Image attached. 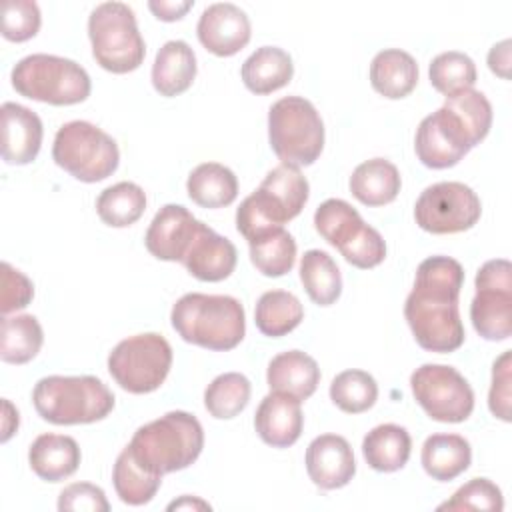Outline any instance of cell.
Segmentation results:
<instances>
[{
  "mask_svg": "<svg viewBox=\"0 0 512 512\" xmlns=\"http://www.w3.org/2000/svg\"><path fill=\"white\" fill-rule=\"evenodd\" d=\"M236 262V246L204 222L198 224V230L182 258V266L202 282H220L228 278L234 272Z\"/></svg>",
  "mask_w": 512,
  "mask_h": 512,
  "instance_id": "18",
  "label": "cell"
},
{
  "mask_svg": "<svg viewBox=\"0 0 512 512\" xmlns=\"http://www.w3.org/2000/svg\"><path fill=\"white\" fill-rule=\"evenodd\" d=\"M294 74L292 58L278 46L256 48L242 64L244 86L254 94H270L284 88Z\"/></svg>",
  "mask_w": 512,
  "mask_h": 512,
  "instance_id": "25",
  "label": "cell"
},
{
  "mask_svg": "<svg viewBox=\"0 0 512 512\" xmlns=\"http://www.w3.org/2000/svg\"><path fill=\"white\" fill-rule=\"evenodd\" d=\"M58 510H86V512H108L110 504L100 486L90 482L68 484L58 496Z\"/></svg>",
  "mask_w": 512,
  "mask_h": 512,
  "instance_id": "46",
  "label": "cell"
},
{
  "mask_svg": "<svg viewBox=\"0 0 512 512\" xmlns=\"http://www.w3.org/2000/svg\"><path fill=\"white\" fill-rule=\"evenodd\" d=\"M474 330L492 342L512 334V266L506 258H494L476 274V294L470 304Z\"/></svg>",
  "mask_w": 512,
  "mask_h": 512,
  "instance_id": "11",
  "label": "cell"
},
{
  "mask_svg": "<svg viewBox=\"0 0 512 512\" xmlns=\"http://www.w3.org/2000/svg\"><path fill=\"white\" fill-rule=\"evenodd\" d=\"M402 186L398 168L386 158H370L358 164L350 176L352 196L366 206L390 204Z\"/></svg>",
  "mask_w": 512,
  "mask_h": 512,
  "instance_id": "26",
  "label": "cell"
},
{
  "mask_svg": "<svg viewBox=\"0 0 512 512\" xmlns=\"http://www.w3.org/2000/svg\"><path fill=\"white\" fill-rule=\"evenodd\" d=\"M344 260L356 268L368 270L384 262L386 258V242L380 232L364 222V226L338 250Z\"/></svg>",
  "mask_w": 512,
  "mask_h": 512,
  "instance_id": "43",
  "label": "cell"
},
{
  "mask_svg": "<svg viewBox=\"0 0 512 512\" xmlns=\"http://www.w3.org/2000/svg\"><path fill=\"white\" fill-rule=\"evenodd\" d=\"M170 322L184 342L216 352L236 348L246 334L244 308L226 294H184L172 306Z\"/></svg>",
  "mask_w": 512,
  "mask_h": 512,
  "instance_id": "3",
  "label": "cell"
},
{
  "mask_svg": "<svg viewBox=\"0 0 512 512\" xmlns=\"http://www.w3.org/2000/svg\"><path fill=\"white\" fill-rule=\"evenodd\" d=\"M14 90L30 100L70 106L90 96L88 72L74 60L54 54H30L18 60L10 74Z\"/></svg>",
  "mask_w": 512,
  "mask_h": 512,
  "instance_id": "6",
  "label": "cell"
},
{
  "mask_svg": "<svg viewBox=\"0 0 512 512\" xmlns=\"http://www.w3.org/2000/svg\"><path fill=\"white\" fill-rule=\"evenodd\" d=\"M196 78V54L184 40H168L154 58L152 86L160 96L186 92Z\"/></svg>",
  "mask_w": 512,
  "mask_h": 512,
  "instance_id": "23",
  "label": "cell"
},
{
  "mask_svg": "<svg viewBox=\"0 0 512 512\" xmlns=\"http://www.w3.org/2000/svg\"><path fill=\"white\" fill-rule=\"evenodd\" d=\"M268 140L284 164L310 166L324 148V122L310 100L284 96L268 110Z\"/></svg>",
  "mask_w": 512,
  "mask_h": 512,
  "instance_id": "7",
  "label": "cell"
},
{
  "mask_svg": "<svg viewBox=\"0 0 512 512\" xmlns=\"http://www.w3.org/2000/svg\"><path fill=\"white\" fill-rule=\"evenodd\" d=\"M306 472L322 490L346 486L356 474L354 452L344 436L322 434L306 448Z\"/></svg>",
  "mask_w": 512,
  "mask_h": 512,
  "instance_id": "17",
  "label": "cell"
},
{
  "mask_svg": "<svg viewBox=\"0 0 512 512\" xmlns=\"http://www.w3.org/2000/svg\"><path fill=\"white\" fill-rule=\"evenodd\" d=\"M300 282L318 306L334 304L342 294V274L334 258L324 250H308L300 260Z\"/></svg>",
  "mask_w": 512,
  "mask_h": 512,
  "instance_id": "31",
  "label": "cell"
},
{
  "mask_svg": "<svg viewBox=\"0 0 512 512\" xmlns=\"http://www.w3.org/2000/svg\"><path fill=\"white\" fill-rule=\"evenodd\" d=\"M412 450V438L404 426L380 424L362 440V454L370 468L378 472H396L406 466Z\"/></svg>",
  "mask_w": 512,
  "mask_h": 512,
  "instance_id": "28",
  "label": "cell"
},
{
  "mask_svg": "<svg viewBox=\"0 0 512 512\" xmlns=\"http://www.w3.org/2000/svg\"><path fill=\"white\" fill-rule=\"evenodd\" d=\"M474 142L462 124V120L446 106L428 114L416 130L414 150L418 160L434 170L456 166L470 150Z\"/></svg>",
  "mask_w": 512,
  "mask_h": 512,
  "instance_id": "14",
  "label": "cell"
},
{
  "mask_svg": "<svg viewBox=\"0 0 512 512\" xmlns=\"http://www.w3.org/2000/svg\"><path fill=\"white\" fill-rule=\"evenodd\" d=\"M378 398V384L372 374L364 370H344L334 376L330 384V400L348 414H360L374 406Z\"/></svg>",
  "mask_w": 512,
  "mask_h": 512,
  "instance_id": "38",
  "label": "cell"
},
{
  "mask_svg": "<svg viewBox=\"0 0 512 512\" xmlns=\"http://www.w3.org/2000/svg\"><path fill=\"white\" fill-rule=\"evenodd\" d=\"M198 224L200 220L182 204H166L156 212L146 230V250L158 260L182 262Z\"/></svg>",
  "mask_w": 512,
  "mask_h": 512,
  "instance_id": "16",
  "label": "cell"
},
{
  "mask_svg": "<svg viewBox=\"0 0 512 512\" xmlns=\"http://www.w3.org/2000/svg\"><path fill=\"white\" fill-rule=\"evenodd\" d=\"M2 300H0V310L2 314H10L14 310H22L30 304L34 298V284L32 280L10 266L8 262H2Z\"/></svg>",
  "mask_w": 512,
  "mask_h": 512,
  "instance_id": "45",
  "label": "cell"
},
{
  "mask_svg": "<svg viewBox=\"0 0 512 512\" xmlns=\"http://www.w3.org/2000/svg\"><path fill=\"white\" fill-rule=\"evenodd\" d=\"M266 382L272 392H282L298 398H310L320 382V368L312 356L302 350L276 354L266 370Z\"/></svg>",
  "mask_w": 512,
  "mask_h": 512,
  "instance_id": "21",
  "label": "cell"
},
{
  "mask_svg": "<svg viewBox=\"0 0 512 512\" xmlns=\"http://www.w3.org/2000/svg\"><path fill=\"white\" fill-rule=\"evenodd\" d=\"M172 366V348L162 334L144 332L118 342L108 354V372L130 394L158 390Z\"/></svg>",
  "mask_w": 512,
  "mask_h": 512,
  "instance_id": "10",
  "label": "cell"
},
{
  "mask_svg": "<svg viewBox=\"0 0 512 512\" xmlns=\"http://www.w3.org/2000/svg\"><path fill=\"white\" fill-rule=\"evenodd\" d=\"M212 506L196 496H182L168 504V510H210Z\"/></svg>",
  "mask_w": 512,
  "mask_h": 512,
  "instance_id": "50",
  "label": "cell"
},
{
  "mask_svg": "<svg viewBox=\"0 0 512 512\" xmlns=\"http://www.w3.org/2000/svg\"><path fill=\"white\" fill-rule=\"evenodd\" d=\"M370 84L384 98H406L418 84V64L400 48L380 50L370 64Z\"/></svg>",
  "mask_w": 512,
  "mask_h": 512,
  "instance_id": "24",
  "label": "cell"
},
{
  "mask_svg": "<svg viewBox=\"0 0 512 512\" xmlns=\"http://www.w3.org/2000/svg\"><path fill=\"white\" fill-rule=\"evenodd\" d=\"M2 408H4V416H2V442H8L10 436L18 430L20 418H18V410L12 406V402L8 398L2 400Z\"/></svg>",
  "mask_w": 512,
  "mask_h": 512,
  "instance_id": "49",
  "label": "cell"
},
{
  "mask_svg": "<svg viewBox=\"0 0 512 512\" xmlns=\"http://www.w3.org/2000/svg\"><path fill=\"white\" fill-rule=\"evenodd\" d=\"M40 8L32 0H6L2 6V36L10 42H26L40 30Z\"/></svg>",
  "mask_w": 512,
  "mask_h": 512,
  "instance_id": "42",
  "label": "cell"
},
{
  "mask_svg": "<svg viewBox=\"0 0 512 512\" xmlns=\"http://www.w3.org/2000/svg\"><path fill=\"white\" fill-rule=\"evenodd\" d=\"M302 426L304 414L300 408V400L290 394L270 392L256 408L254 428L262 442L272 448L292 446L300 438Z\"/></svg>",
  "mask_w": 512,
  "mask_h": 512,
  "instance_id": "20",
  "label": "cell"
},
{
  "mask_svg": "<svg viewBox=\"0 0 512 512\" xmlns=\"http://www.w3.org/2000/svg\"><path fill=\"white\" fill-rule=\"evenodd\" d=\"M504 508V498L500 488L488 478H472L460 486L450 500L442 502L438 510H488L500 512Z\"/></svg>",
  "mask_w": 512,
  "mask_h": 512,
  "instance_id": "41",
  "label": "cell"
},
{
  "mask_svg": "<svg viewBox=\"0 0 512 512\" xmlns=\"http://www.w3.org/2000/svg\"><path fill=\"white\" fill-rule=\"evenodd\" d=\"M94 60L112 74L136 70L146 56L134 10L124 2H102L88 18Z\"/></svg>",
  "mask_w": 512,
  "mask_h": 512,
  "instance_id": "8",
  "label": "cell"
},
{
  "mask_svg": "<svg viewBox=\"0 0 512 512\" xmlns=\"http://www.w3.org/2000/svg\"><path fill=\"white\" fill-rule=\"evenodd\" d=\"M444 106L462 120L474 146L488 136L492 126V106L480 90L468 88V90L456 92L446 98Z\"/></svg>",
  "mask_w": 512,
  "mask_h": 512,
  "instance_id": "40",
  "label": "cell"
},
{
  "mask_svg": "<svg viewBox=\"0 0 512 512\" xmlns=\"http://www.w3.org/2000/svg\"><path fill=\"white\" fill-rule=\"evenodd\" d=\"M462 284L464 268L450 256H430L418 264L404 316L420 348L446 354L464 344L458 310Z\"/></svg>",
  "mask_w": 512,
  "mask_h": 512,
  "instance_id": "1",
  "label": "cell"
},
{
  "mask_svg": "<svg viewBox=\"0 0 512 512\" xmlns=\"http://www.w3.org/2000/svg\"><path fill=\"white\" fill-rule=\"evenodd\" d=\"M186 190L190 200L202 208H224L238 196V178L224 164L204 162L188 174Z\"/></svg>",
  "mask_w": 512,
  "mask_h": 512,
  "instance_id": "29",
  "label": "cell"
},
{
  "mask_svg": "<svg viewBox=\"0 0 512 512\" xmlns=\"http://www.w3.org/2000/svg\"><path fill=\"white\" fill-rule=\"evenodd\" d=\"M126 448L140 468L164 476L196 462L204 448V430L196 416L172 410L140 426Z\"/></svg>",
  "mask_w": 512,
  "mask_h": 512,
  "instance_id": "2",
  "label": "cell"
},
{
  "mask_svg": "<svg viewBox=\"0 0 512 512\" xmlns=\"http://www.w3.org/2000/svg\"><path fill=\"white\" fill-rule=\"evenodd\" d=\"M54 162L80 182H100L112 176L120 162L118 144L110 134L86 120L58 128L52 144Z\"/></svg>",
  "mask_w": 512,
  "mask_h": 512,
  "instance_id": "9",
  "label": "cell"
},
{
  "mask_svg": "<svg viewBox=\"0 0 512 512\" xmlns=\"http://www.w3.org/2000/svg\"><path fill=\"white\" fill-rule=\"evenodd\" d=\"M36 412L50 424H92L114 408V394L96 376H44L32 390Z\"/></svg>",
  "mask_w": 512,
  "mask_h": 512,
  "instance_id": "5",
  "label": "cell"
},
{
  "mask_svg": "<svg viewBox=\"0 0 512 512\" xmlns=\"http://www.w3.org/2000/svg\"><path fill=\"white\" fill-rule=\"evenodd\" d=\"M250 20L232 2H216L204 8L196 34L200 44L216 56H234L250 42Z\"/></svg>",
  "mask_w": 512,
  "mask_h": 512,
  "instance_id": "15",
  "label": "cell"
},
{
  "mask_svg": "<svg viewBox=\"0 0 512 512\" xmlns=\"http://www.w3.org/2000/svg\"><path fill=\"white\" fill-rule=\"evenodd\" d=\"M510 46H512V42L506 38V40L494 44L488 52V68L504 80L510 78Z\"/></svg>",
  "mask_w": 512,
  "mask_h": 512,
  "instance_id": "48",
  "label": "cell"
},
{
  "mask_svg": "<svg viewBox=\"0 0 512 512\" xmlns=\"http://www.w3.org/2000/svg\"><path fill=\"white\" fill-rule=\"evenodd\" d=\"M304 318L300 300L286 290H268L258 298L254 310L256 328L270 338H280L292 332Z\"/></svg>",
  "mask_w": 512,
  "mask_h": 512,
  "instance_id": "32",
  "label": "cell"
},
{
  "mask_svg": "<svg viewBox=\"0 0 512 512\" xmlns=\"http://www.w3.org/2000/svg\"><path fill=\"white\" fill-rule=\"evenodd\" d=\"M112 482H114V490H116L118 498L124 504L142 506V504H148L156 496V492L162 484V476L150 474L144 468H140L134 462V458L130 456L128 448H124L114 462Z\"/></svg>",
  "mask_w": 512,
  "mask_h": 512,
  "instance_id": "35",
  "label": "cell"
},
{
  "mask_svg": "<svg viewBox=\"0 0 512 512\" xmlns=\"http://www.w3.org/2000/svg\"><path fill=\"white\" fill-rule=\"evenodd\" d=\"M80 446L72 436L40 434L28 450L32 472L46 482H60L80 466Z\"/></svg>",
  "mask_w": 512,
  "mask_h": 512,
  "instance_id": "22",
  "label": "cell"
},
{
  "mask_svg": "<svg viewBox=\"0 0 512 512\" xmlns=\"http://www.w3.org/2000/svg\"><path fill=\"white\" fill-rule=\"evenodd\" d=\"M192 6H194V0H150L148 2V8L152 10V14L162 22L180 20Z\"/></svg>",
  "mask_w": 512,
  "mask_h": 512,
  "instance_id": "47",
  "label": "cell"
},
{
  "mask_svg": "<svg viewBox=\"0 0 512 512\" xmlns=\"http://www.w3.org/2000/svg\"><path fill=\"white\" fill-rule=\"evenodd\" d=\"M410 388L422 410L436 422H464L474 410L472 386L452 366L422 364L412 372Z\"/></svg>",
  "mask_w": 512,
  "mask_h": 512,
  "instance_id": "12",
  "label": "cell"
},
{
  "mask_svg": "<svg viewBox=\"0 0 512 512\" xmlns=\"http://www.w3.org/2000/svg\"><path fill=\"white\" fill-rule=\"evenodd\" d=\"M420 460L430 478L448 482L468 470L472 448L460 434H432L422 444Z\"/></svg>",
  "mask_w": 512,
  "mask_h": 512,
  "instance_id": "27",
  "label": "cell"
},
{
  "mask_svg": "<svg viewBox=\"0 0 512 512\" xmlns=\"http://www.w3.org/2000/svg\"><path fill=\"white\" fill-rule=\"evenodd\" d=\"M2 158L6 164L24 166L30 164L42 146V120L30 108L4 102L2 108Z\"/></svg>",
  "mask_w": 512,
  "mask_h": 512,
  "instance_id": "19",
  "label": "cell"
},
{
  "mask_svg": "<svg viewBox=\"0 0 512 512\" xmlns=\"http://www.w3.org/2000/svg\"><path fill=\"white\" fill-rule=\"evenodd\" d=\"M250 260L256 270L268 278L288 274L296 262L294 236L282 226H274L248 240Z\"/></svg>",
  "mask_w": 512,
  "mask_h": 512,
  "instance_id": "30",
  "label": "cell"
},
{
  "mask_svg": "<svg viewBox=\"0 0 512 512\" xmlns=\"http://www.w3.org/2000/svg\"><path fill=\"white\" fill-rule=\"evenodd\" d=\"M308 194L310 186L300 168L282 162L264 176L258 190L240 202L236 230L250 240L274 226H282L302 212Z\"/></svg>",
  "mask_w": 512,
  "mask_h": 512,
  "instance_id": "4",
  "label": "cell"
},
{
  "mask_svg": "<svg viewBox=\"0 0 512 512\" xmlns=\"http://www.w3.org/2000/svg\"><path fill=\"white\" fill-rule=\"evenodd\" d=\"M314 226L330 246L340 250L364 226V220L346 200L328 198L316 208Z\"/></svg>",
  "mask_w": 512,
  "mask_h": 512,
  "instance_id": "37",
  "label": "cell"
},
{
  "mask_svg": "<svg viewBox=\"0 0 512 512\" xmlns=\"http://www.w3.org/2000/svg\"><path fill=\"white\" fill-rule=\"evenodd\" d=\"M510 382H512V354L510 350H506L496 358L492 366V384L488 392L490 412L504 422H510V400H512Z\"/></svg>",
  "mask_w": 512,
  "mask_h": 512,
  "instance_id": "44",
  "label": "cell"
},
{
  "mask_svg": "<svg viewBox=\"0 0 512 512\" xmlns=\"http://www.w3.org/2000/svg\"><path fill=\"white\" fill-rule=\"evenodd\" d=\"M250 380L240 372H224L216 376L204 390V406L210 416L230 420L238 416L250 400Z\"/></svg>",
  "mask_w": 512,
  "mask_h": 512,
  "instance_id": "36",
  "label": "cell"
},
{
  "mask_svg": "<svg viewBox=\"0 0 512 512\" xmlns=\"http://www.w3.org/2000/svg\"><path fill=\"white\" fill-rule=\"evenodd\" d=\"M482 214L478 194L462 182H436L422 190L414 206L416 224L430 234L470 230Z\"/></svg>",
  "mask_w": 512,
  "mask_h": 512,
  "instance_id": "13",
  "label": "cell"
},
{
  "mask_svg": "<svg viewBox=\"0 0 512 512\" xmlns=\"http://www.w3.org/2000/svg\"><path fill=\"white\" fill-rule=\"evenodd\" d=\"M44 332L36 316L16 314L2 318L0 358L8 364H26L42 348Z\"/></svg>",
  "mask_w": 512,
  "mask_h": 512,
  "instance_id": "33",
  "label": "cell"
},
{
  "mask_svg": "<svg viewBox=\"0 0 512 512\" xmlns=\"http://www.w3.org/2000/svg\"><path fill=\"white\" fill-rule=\"evenodd\" d=\"M428 76H430V84L434 86V90H438L440 94H444L446 98L468 90L474 86L476 82V64L474 60L458 50H448L438 54L428 68Z\"/></svg>",
  "mask_w": 512,
  "mask_h": 512,
  "instance_id": "39",
  "label": "cell"
},
{
  "mask_svg": "<svg viewBox=\"0 0 512 512\" xmlns=\"http://www.w3.org/2000/svg\"><path fill=\"white\" fill-rule=\"evenodd\" d=\"M146 210V194L134 182H118L100 192L96 212L100 220L112 228L134 224Z\"/></svg>",
  "mask_w": 512,
  "mask_h": 512,
  "instance_id": "34",
  "label": "cell"
}]
</instances>
